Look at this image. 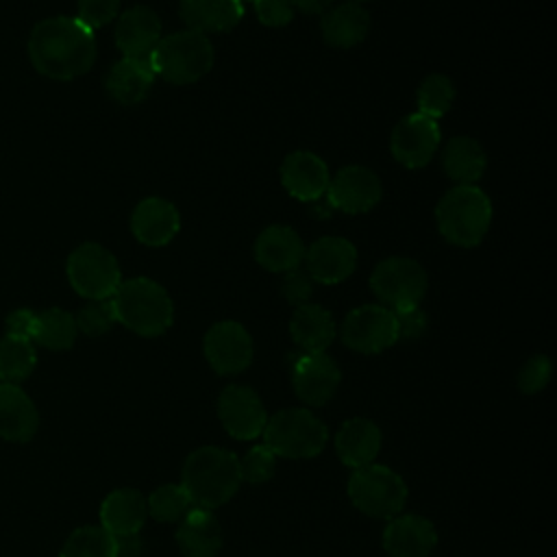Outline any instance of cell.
Masks as SVG:
<instances>
[{
	"instance_id": "37",
	"label": "cell",
	"mask_w": 557,
	"mask_h": 557,
	"mask_svg": "<svg viewBox=\"0 0 557 557\" xmlns=\"http://www.w3.org/2000/svg\"><path fill=\"white\" fill-rule=\"evenodd\" d=\"M276 455L265 446H252L242 459H239V476L248 483H263L274 474Z\"/></svg>"
},
{
	"instance_id": "7",
	"label": "cell",
	"mask_w": 557,
	"mask_h": 557,
	"mask_svg": "<svg viewBox=\"0 0 557 557\" xmlns=\"http://www.w3.org/2000/svg\"><path fill=\"white\" fill-rule=\"evenodd\" d=\"M348 498L366 516L394 518L405 507L407 485L392 468L368 463L352 470L348 479Z\"/></svg>"
},
{
	"instance_id": "10",
	"label": "cell",
	"mask_w": 557,
	"mask_h": 557,
	"mask_svg": "<svg viewBox=\"0 0 557 557\" xmlns=\"http://www.w3.org/2000/svg\"><path fill=\"white\" fill-rule=\"evenodd\" d=\"M339 335L357 352H381L398 342L394 311L383 305H361L344 318Z\"/></svg>"
},
{
	"instance_id": "43",
	"label": "cell",
	"mask_w": 557,
	"mask_h": 557,
	"mask_svg": "<svg viewBox=\"0 0 557 557\" xmlns=\"http://www.w3.org/2000/svg\"><path fill=\"white\" fill-rule=\"evenodd\" d=\"M35 322H37V313L30 309H15L13 313L7 315V335H15V337H24L33 342V333H35Z\"/></svg>"
},
{
	"instance_id": "22",
	"label": "cell",
	"mask_w": 557,
	"mask_h": 557,
	"mask_svg": "<svg viewBox=\"0 0 557 557\" xmlns=\"http://www.w3.org/2000/svg\"><path fill=\"white\" fill-rule=\"evenodd\" d=\"M255 259L270 272H289L300 268L305 259V244L294 228L274 224L259 233L255 242Z\"/></svg>"
},
{
	"instance_id": "21",
	"label": "cell",
	"mask_w": 557,
	"mask_h": 557,
	"mask_svg": "<svg viewBox=\"0 0 557 557\" xmlns=\"http://www.w3.org/2000/svg\"><path fill=\"white\" fill-rule=\"evenodd\" d=\"M161 39V20L150 7L126 9L115 24V44L124 57H148Z\"/></svg>"
},
{
	"instance_id": "16",
	"label": "cell",
	"mask_w": 557,
	"mask_h": 557,
	"mask_svg": "<svg viewBox=\"0 0 557 557\" xmlns=\"http://www.w3.org/2000/svg\"><path fill=\"white\" fill-rule=\"evenodd\" d=\"M302 261L307 263V272L313 281L322 285H335L355 272L357 250L352 242L337 235H326L305 248Z\"/></svg>"
},
{
	"instance_id": "11",
	"label": "cell",
	"mask_w": 557,
	"mask_h": 557,
	"mask_svg": "<svg viewBox=\"0 0 557 557\" xmlns=\"http://www.w3.org/2000/svg\"><path fill=\"white\" fill-rule=\"evenodd\" d=\"M202 350L218 374H239L252 361L250 333L235 320L215 322L205 333Z\"/></svg>"
},
{
	"instance_id": "19",
	"label": "cell",
	"mask_w": 557,
	"mask_h": 557,
	"mask_svg": "<svg viewBox=\"0 0 557 557\" xmlns=\"http://www.w3.org/2000/svg\"><path fill=\"white\" fill-rule=\"evenodd\" d=\"M181 228L178 209L165 198H144L131 215V231L133 235L146 246H163Z\"/></svg>"
},
{
	"instance_id": "15",
	"label": "cell",
	"mask_w": 557,
	"mask_h": 557,
	"mask_svg": "<svg viewBox=\"0 0 557 557\" xmlns=\"http://www.w3.org/2000/svg\"><path fill=\"white\" fill-rule=\"evenodd\" d=\"M329 200L344 213H366L381 200V181L366 165L342 168L326 187Z\"/></svg>"
},
{
	"instance_id": "40",
	"label": "cell",
	"mask_w": 557,
	"mask_h": 557,
	"mask_svg": "<svg viewBox=\"0 0 557 557\" xmlns=\"http://www.w3.org/2000/svg\"><path fill=\"white\" fill-rule=\"evenodd\" d=\"M313 292V278L309 276L307 270L294 268L289 272H285V278L281 283V294L285 296V300L294 307H300L305 302H309Z\"/></svg>"
},
{
	"instance_id": "5",
	"label": "cell",
	"mask_w": 557,
	"mask_h": 557,
	"mask_svg": "<svg viewBox=\"0 0 557 557\" xmlns=\"http://www.w3.org/2000/svg\"><path fill=\"white\" fill-rule=\"evenodd\" d=\"M213 57L207 35L189 28L161 37L148 54L154 74L174 85H189L202 78L211 70Z\"/></svg>"
},
{
	"instance_id": "14",
	"label": "cell",
	"mask_w": 557,
	"mask_h": 557,
	"mask_svg": "<svg viewBox=\"0 0 557 557\" xmlns=\"http://www.w3.org/2000/svg\"><path fill=\"white\" fill-rule=\"evenodd\" d=\"M339 381L342 372L326 352H302L292 363L294 392L311 407H320L331 400L339 387Z\"/></svg>"
},
{
	"instance_id": "41",
	"label": "cell",
	"mask_w": 557,
	"mask_h": 557,
	"mask_svg": "<svg viewBox=\"0 0 557 557\" xmlns=\"http://www.w3.org/2000/svg\"><path fill=\"white\" fill-rule=\"evenodd\" d=\"M252 4L259 22L270 28H283L292 22L294 7L289 0H252Z\"/></svg>"
},
{
	"instance_id": "12",
	"label": "cell",
	"mask_w": 557,
	"mask_h": 557,
	"mask_svg": "<svg viewBox=\"0 0 557 557\" xmlns=\"http://www.w3.org/2000/svg\"><path fill=\"white\" fill-rule=\"evenodd\" d=\"M218 418L235 440H255L268 422L261 398L246 385H228L218 398Z\"/></svg>"
},
{
	"instance_id": "34",
	"label": "cell",
	"mask_w": 557,
	"mask_h": 557,
	"mask_svg": "<svg viewBox=\"0 0 557 557\" xmlns=\"http://www.w3.org/2000/svg\"><path fill=\"white\" fill-rule=\"evenodd\" d=\"M146 507L148 513L159 520V522H176L181 520L189 509H191V500L187 496V492L183 490V485H174V483H165L161 487H157L148 498H146Z\"/></svg>"
},
{
	"instance_id": "29",
	"label": "cell",
	"mask_w": 557,
	"mask_h": 557,
	"mask_svg": "<svg viewBox=\"0 0 557 557\" xmlns=\"http://www.w3.org/2000/svg\"><path fill=\"white\" fill-rule=\"evenodd\" d=\"M320 28L329 46L352 48L366 39L370 30V15L361 4L346 2L331 11H324Z\"/></svg>"
},
{
	"instance_id": "25",
	"label": "cell",
	"mask_w": 557,
	"mask_h": 557,
	"mask_svg": "<svg viewBox=\"0 0 557 557\" xmlns=\"http://www.w3.org/2000/svg\"><path fill=\"white\" fill-rule=\"evenodd\" d=\"M154 70L148 57H122L115 61L104 78L109 96L120 104H137L141 102L154 83Z\"/></svg>"
},
{
	"instance_id": "20",
	"label": "cell",
	"mask_w": 557,
	"mask_h": 557,
	"mask_svg": "<svg viewBox=\"0 0 557 557\" xmlns=\"http://www.w3.org/2000/svg\"><path fill=\"white\" fill-rule=\"evenodd\" d=\"M39 429V411L17 383L0 381V437L7 442H28Z\"/></svg>"
},
{
	"instance_id": "36",
	"label": "cell",
	"mask_w": 557,
	"mask_h": 557,
	"mask_svg": "<svg viewBox=\"0 0 557 557\" xmlns=\"http://www.w3.org/2000/svg\"><path fill=\"white\" fill-rule=\"evenodd\" d=\"M76 329L89 337H98L104 335L117 320L113 313V305L111 300H91L89 305H85L76 315Z\"/></svg>"
},
{
	"instance_id": "18",
	"label": "cell",
	"mask_w": 557,
	"mask_h": 557,
	"mask_svg": "<svg viewBox=\"0 0 557 557\" xmlns=\"http://www.w3.org/2000/svg\"><path fill=\"white\" fill-rule=\"evenodd\" d=\"M329 181L326 163L309 150L289 152L281 165V183L296 200H318L326 191Z\"/></svg>"
},
{
	"instance_id": "8",
	"label": "cell",
	"mask_w": 557,
	"mask_h": 557,
	"mask_svg": "<svg viewBox=\"0 0 557 557\" xmlns=\"http://www.w3.org/2000/svg\"><path fill=\"white\" fill-rule=\"evenodd\" d=\"M67 281L76 294L89 300H107L122 283L117 259L100 244H81L67 257Z\"/></svg>"
},
{
	"instance_id": "42",
	"label": "cell",
	"mask_w": 557,
	"mask_h": 557,
	"mask_svg": "<svg viewBox=\"0 0 557 557\" xmlns=\"http://www.w3.org/2000/svg\"><path fill=\"white\" fill-rule=\"evenodd\" d=\"M394 318H396L398 339H418L424 335L426 324H429L426 313L420 309V305L394 311Z\"/></svg>"
},
{
	"instance_id": "32",
	"label": "cell",
	"mask_w": 557,
	"mask_h": 557,
	"mask_svg": "<svg viewBox=\"0 0 557 557\" xmlns=\"http://www.w3.org/2000/svg\"><path fill=\"white\" fill-rule=\"evenodd\" d=\"M37 366L35 344L24 337L4 335L0 339V381L20 383L30 376Z\"/></svg>"
},
{
	"instance_id": "28",
	"label": "cell",
	"mask_w": 557,
	"mask_h": 557,
	"mask_svg": "<svg viewBox=\"0 0 557 557\" xmlns=\"http://www.w3.org/2000/svg\"><path fill=\"white\" fill-rule=\"evenodd\" d=\"M289 333L305 352H324L335 337V322L324 307L305 302L296 307L289 320Z\"/></svg>"
},
{
	"instance_id": "31",
	"label": "cell",
	"mask_w": 557,
	"mask_h": 557,
	"mask_svg": "<svg viewBox=\"0 0 557 557\" xmlns=\"http://www.w3.org/2000/svg\"><path fill=\"white\" fill-rule=\"evenodd\" d=\"M78 335L76 320L70 311L52 307L37 313L33 344H39L48 350H67L74 346Z\"/></svg>"
},
{
	"instance_id": "2",
	"label": "cell",
	"mask_w": 557,
	"mask_h": 557,
	"mask_svg": "<svg viewBox=\"0 0 557 557\" xmlns=\"http://www.w3.org/2000/svg\"><path fill=\"white\" fill-rule=\"evenodd\" d=\"M239 483V457L226 448L202 446L183 463L181 485L194 507L215 509L224 505Z\"/></svg>"
},
{
	"instance_id": "17",
	"label": "cell",
	"mask_w": 557,
	"mask_h": 557,
	"mask_svg": "<svg viewBox=\"0 0 557 557\" xmlns=\"http://www.w3.org/2000/svg\"><path fill=\"white\" fill-rule=\"evenodd\" d=\"M437 544V531L424 516L396 513L383 531V548L389 557H429Z\"/></svg>"
},
{
	"instance_id": "46",
	"label": "cell",
	"mask_w": 557,
	"mask_h": 557,
	"mask_svg": "<svg viewBox=\"0 0 557 557\" xmlns=\"http://www.w3.org/2000/svg\"><path fill=\"white\" fill-rule=\"evenodd\" d=\"M352 2H355V4H359V2H368V0H352Z\"/></svg>"
},
{
	"instance_id": "39",
	"label": "cell",
	"mask_w": 557,
	"mask_h": 557,
	"mask_svg": "<svg viewBox=\"0 0 557 557\" xmlns=\"http://www.w3.org/2000/svg\"><path fill=\"white\" fill-rule=\"evenodd\" d=\"M550 379V361L544 355H533L518 374V387L524 394H535L546 387Z\"/></svg>"
},
{
	"instance_id": "26",
	"label": "cell",
	"mask_w": 557,
	"mask_h": 557,
	"mask_svg": "<svg viewBox=\"0 0 557 557\" xmlns=\"http://www.w3.org/2000/svg\"><path fill=\"white\" fill-rule=\"evenodd\" d=\"M381 429L368 418H350L335 435V450L344 466L361 468L374 461L381 450Z\"/></svg>"
},
{
	"instance_id": "30",
	"label": "cell",
	"mask_w": 557,
	"mask_h": 557,
	"mask_svg": "<svg viewBox=\"0 0 557 557\" xmlns=\"http://www.w3.org/2000/svg\"><path fill=\"white\" fill-rule=\"evenodd\" d=\"M442 165L450 181L459 185H472L483 176L487 157L476 139L461 135V137H453L446 144L442 154Z\"/></svg>"
},
{
	"instance_id": "6",
	"label": "cell",
	"mask_w": 557,
	"mask_h": 557,
	"mask_svg": "<svg viewBox=\"0 0 557 557\" xmlns=\"http://www.w3.org/2000/svg\"><path fill=\"white\" fill-rule=\"evenodd\" d=\"M263 444L276 455L287 459H307L324 450L329 431L309 409L292 407L268 418L263 426Z\"/></svg>"
},
{
	"instance_id": "27",
	"label": "cell",
	"mask_w": 557,
	"mask_h": 557,
	"mask_svg": "<svg viewBox=\"0 0 557 557\" xmlns=\"http://www.w3.org/2000/svg\"><path fill=\"white\" fill-rule=\"evenodd\" d=\"M181 20L196 33H224L244 17V2L239 0H181Z\"/></svg>"
},
{
	"instance_id": "9",
	"label": "cell",
	"mask_w": 557,
	"mask_h": 557,
	"mask_svg": "<svg viewBox=\"0 0 557 557\" xmlns=\"http://www.w3.org/2000/svg\"><path fill=\"white\" fill-rule=\"evenodd\" d=\"M426 283L424 268L407 257L381 261L370 276L372 292L392 311L418 307L426 294Z\"/></svg>"
},
{
	"instance_id": "23",
	"label": "cell",
	"mask_w": 557,
	"mask_h": 557,
	"mask_svg": "<svg viewBox=\"0 0 557 557\" xmlns=\"http://www.w3.org/2000/svg\"><path fill=\"white\" fill-rule=\"evenodd\" d=\"M176 544L185 557H215L222 548V529L213 509L191 507L178 522Z\"/></svg>"
},
{
	"instance_id": "44",
	"label": "cell",
	"mask_w": 557,
	"mask_h": 557,
	"mask_svg": "<svg viewBox=\"0 0 557 557\" xmlns=\"http://www.w3.org/2000/svg\"><path fill=\"white\" fill-rule=\"evenodd\" d=\"M115 546H117V557H139L141 555L139 533L115 537Z\"/></svg>"
},
{
	"instance_id": "33",
	"label": "cell",
	"mask_w": 557,
	"mask_h": 557,
	"mask_svg": "<svg viewBox=\"0 0 557 557\" xmlns=\"http://www.w3.org/2000/svg\"><path fill=\"white\" fill-rule=\"evenodd\" d=\"M59 557H117L115 537L96 524L78 527L65 540Z\"/></svg>"
},
{
	"instance_id": "1",
	"label": "cell",
	"mask_w": 557,
	"mask_h": 557,
	"mask_svg": "<svg viewBox=\"0 0 557 557\" xmlns=\"http://www.w3.org/2000/svg\"><path fill=\"white\" fill-rule=\"evenodd\" d=\"M28 57L39 74L52 81H72L96 61L94 30L67 15L41 20L30 30Z\"/></svg>"
},
{
	"instance_id": "45",
	"label": "cell",
	"mask_w": 557,
	"mask_h": 557,
	"mask_svg": "<svg viewBox=\"0 0 557 557\" xmlns=\"http://www.w3.org/2000/svg\"><path fill=\"white\" fill-rule=\"evenodd\" d=\"M294 9L302 11V13H309V15H318V13H324L329 7H331V0H289Z\"/></svg>"
},
{
	"instance_id": "4",
	"label": "cell",
	"mask_w": 557,
	"mask_h": 557,
	"mask_svg": "<svg viewBox=\"0 0 557 557\" xmlns=\"http://www.w3.org/2000/svg\"><path fill=\"white\" fill-rule=\"evenodd\" d=\"M435 220L446 242L470 248L487 235L492 222V202L476 185H457L437 202Z\"/></svg>"
},
{
	"instance_id": "47",
	"label": "cell",
	"mask_w": 557,
	"mask_h": 557,
	"mask_svg": "<svg viewBox=\"0 0 557 557\" xmlns=\"http://www.w3.org/2000/svg\"><path fill=\"white\" fill-rule=\"evenodd\" d=\"M239 2H244V0H239ZM250 2H252V0H250Z\"/></svg>"
},
{
	"instance_id": "38",
	"label": "cell",
	"mask_w": 557,
	"mask_h": 557,
	"mask_svg": "<svg viewBox=\"0 0 557 557\" xmlns=\"http://www.w3.org/2000/svg\"><path fill=\"white\" fill-rule=\"evenodd\" d=\"M120 2L122 0H78L76 2V9H78L76 20L83 22L91 30L100 28L117 15Z\"/></svg>"
},
{
	"instance_id": "35",
	"label": "cell",
	"mask_w": 557,
	"mask_h": 557,
	"mask_svg": "<svg viewBox=\"0 0 557 557\" xmlns=\"http://www.w3.org/2000/svg\"><path fill=\"white\" fill-rule=\"evenodd\" d=\"M455 100V87L448 76L431 74L418 87V113L437 120Z\"/></svg>"
},
{
	"instance_id": "3",
	"label": "cell",
	"mask_w": 557,
	"mask_h": 557,
	"mask_svg": "<svg viewBox=\"0 0 557 557\" xmlns=\"http://www.w3.org/2000/svg\"><path fill=\"white\" fill-rule=\"evenodd\" d=\"M109 300L115 320L144 337L163 335L174 320V305L168 292L146 276L122 281Z\"/></svg>"
},
{
	"instance_id": "13",
	"label": "cell",
	"mask_w": 557,
	"mask_h": 557,
	"mask_svg": "<svg viewBox=\"0 0 557 557\" xmlns=\"http://www.w3.org/2000/svg\"><path fill=\"white\" fill-rule=\"evenodd\" d=\"M389 146L394 159L405 168H424L440 146L437 120L422 113L403 117L392 131Z\"/></svg>"
},
{
	"instance_id": "24",
	"label": "cell",
	"mask_w": 557,
	"mask_h": 557,
	"mask_svg": "<svg viewBox=\"0 0 557 557\" xmlns=\"http://www.w3.org/2000/svg\"><path fill=\"white\" fill-rule=\"evenodd\" d=\"M146 516V496L133 487L113 490L100 505V527L113 537L139 533Z\"/></svg>"
}]
</instances>
